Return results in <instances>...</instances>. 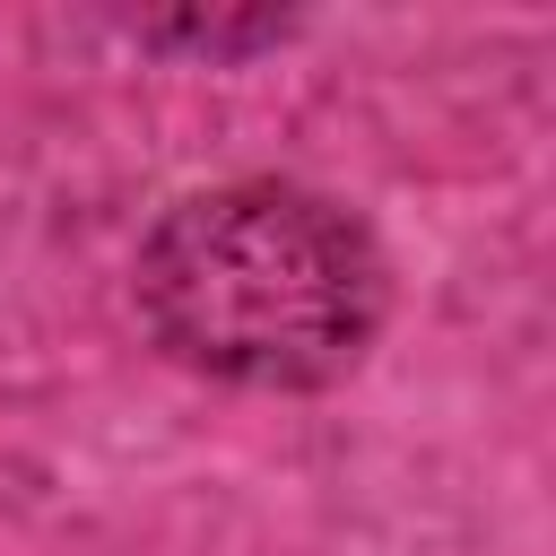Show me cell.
Instances as JSON below:
<instances>
[{
	"label": "cell",
	"mask_w": 556,
	"mask_h": 556,
	"mask_svg": "<svg viewBox=\"0 0 556 556\" xmlns=\"http://www.w3.org/2000/svg\"><path fill=\"white\" fill-rule=\"evenodd\" d=\"M391 313L374 226L287 174L182 191L139 243L148 339L235 391H321L365 365Z\"/></svg>",
	"instance_id": "cell-1"
},
{
	"label": "cell",
	"mask_w": 556,
	"mask_h": 556,
	"mask_svg": "<svg viewBox=\"0 0 556 556\" xmlns=\"http://www.w3.org/2000/svg\"><path fill=\"white\" fill-rule=\"evenodd\" d=\"M130 35L139 43H191V52H217V61H235V52H261V43H278V35H295V17H269V9H252V17H130Z\"/></svg>",
	"instance_id": "cell-2"
}]
</instances>
